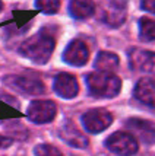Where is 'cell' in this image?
Wrapping results in <instances>:
<instances>
[{"label":"cell","mask_w":155,"mask_h":156,"mask_svg":"<svg viewBox=\"0 0 155 156\" xmlns=\"http://www.w3.org/2000/svg\"><path fill=\"white\" fill-rule=\"evenodd\" d=\"M104 20L110 27H120L126 19V2L124 0H108L102 9Z\"/></svg>","instance_id":"30bf717a"},{"label":"cell","mask_w":155,"mask_h":156,"mask_svg":"<svg viewBox=\"0 0 155 156\" xmlns=\"http://www.w3.org/2000/svg\"><path fill=\"white\" fill-rule=\"evenodd\" d=\"M57 107L53 101H34L28 107L27 115L32 122L46 124L54 120Z\"/></svg>","instance_id":"8992f818"},{"label":"cell","mask_w":155,"mask_h":156,"mask_svg":"<svg viewBox=\"0 0 155 156\" xmlns=\"http://www.w3.org/2000/svg\"><path fill=\"white\" fill-rule=\"evenodd\" d=\"M60 137L65 140V142L73 146V147H78V149H83L88 146V139L83 134H82L79 129H76L73 122L66 121L63 126H61L60 131H59Z\"/></svg>","instance_id":"7c38bea8"},{"label":"cell","mask_w":155,"mask_h":156,"mask_svg":"<svg viewBox=\"0 0 155 156\" xmlns=\"http://www.w3.org/2000/svg\"><path fill=\"white\" fill-rule=\"evenodd\" d=\"M105 146L110 152L119 156H133L138 152V142L130 133L117 131L105 140Z\"/></svg>","instance_id":"3957f363"},{"label":"cell","mask_w":155,"mask_h":156,"mask_svg":"<svg viewBox=\"0 0 155 156\" xmlns=\"http://www.w3.org/2000/svg\"><path fill=\"white\" fill-rule=\"evenodd\" d=\"M111 122H113V117L104 108L89 109L82 117V124H83L85 130L92 134H98V133L104 131L110 127Z\"/></svg>","instance_id":"5b68a950"},{"label":"cell","mask_w":155,"mask_h":156,"mask_svg":"<svg viewBox=\"0 0 155 156\" xmlns=\"http://www.w3.org/2000/svg\"><path fill=\"white\" fill-rule=\"evenodd\" d=\"M129 131L132 133L133 137H138L141 142L146 144L155 143V124L148 121V120H142V118H130L126 121Z\"/></svg>","instance_id":"52a82bcc"},{"label":"cell","mask_w":155,"mask_h":156,"mask_svg":"<svg viewBox=\"0 0 155 156\" xmlns=\"http://www.w3.org/2000/svg\"><path fill=\"white\" fill-rule=\"evenodd\" d=\"M54 45H56V40L53 35L47 31H40L38 34L22 42L19 53L37 64H44L50 60Z\"/></svg>","instance_id":"6da1fadb"},{"label":"cell","mask_w":155,"mask_h":156,"mask_svg":"<svg viewBox=\"0 0 155 156\" xmlns=\"http://www.w3.org/2000/svg\"><path fill=\"white\" fill-rule=\"evenodd\" d=\"M130 66L136 72L142 73H155V53L146 50H132L129 54Z\"/></svg>","instance_id":"ba28073f"},{"label":"cell","mask_w":155,"mask_h":156,"mask_svg":"<svg viewBox=\"0 0 155 156\" xmlns=\"http://www.w3.org/2000/svg\"><path fill=\"white\" fill-rule=\"evenodd\" d=\"M139 34L143 41H155V20L151 18H141Z\"/></svg>","instance_id":"2e32d148"},{"label":"cell","mask_w":155,"mask_h":156,"mask_svg":"<svg viewBox=\"0 0 155 156\" xmlns=\"http://www.w3.org/2000/svg\"><path fill=\"white\" fill-rule=\"evenodd\" d=\"M35 156H61V152L57 147H54L53 144H38L34 149Z\"/></svg>","instance_id":"ac0fdd59"},{"label":"cell","mask_w":155,"mask_h":156,"mask_svg":"<svg viewBox=\"0 0 155 156\" xmlns=\"http://www.w3.org/2000/svg\"><path fill=\"white\" fill-rule=\"evenodd\" d=\"M94 2L92 0H70L69 12L76 19H87L94 15Z\"/></svg>","instance_id":"9a60e30c"},{"label":"cell","mask_w":155,"mask_h":156,"mask_svg":"<svg viewBox=\"0 0 155 156\" xmlns=\"http://www.w3.org/2000/svg\"><path fill=\"white\" fill-rule=\"evenodd\" d=\"M12 144V140L9 137H5V136H0V149H5L7 146Z\"/></svg>","instance_id":"ffe728a7"},{"label":"cell","mask_w":155,"mask_h":156,"mask_svg":"<svg viewBox=\"0 0 155 156\" xmlns=\"http://www.w3.org/2000/svg\"><path fill=\"white\" fill-rule=\"evenodd\" d=\"M89 58V50L85 42L79 40L72 41L63 53V60L72 66H83Z\"/></svg>","instance_id":"9c48e42d"},{"label":"cell","mask_w":155,"mask_h":156,"mask_svg":"<svg viewBox=\"0 0 155 156\" xmlns=\"http://www.w3.org/2000/svg\"><path fill=\"white\" fill-rule=\"evenodd\" d=\"M7 86H10L12 89L22 92V94H27V95H41L44 94V83L35 77V76H29V75H12L5 77Z\"/></svg>","instance_id":"277c9868"},{"label":"cell","mask_w":155,"mask_h":156,"mask_svg":"<svg viewBox=\"0 0 155 156\" xmlns=\"http://www.w3.org/2000/svg\"><path fill=\"white\" fill-rule=\"evenodd\" d=\"M2 7H3V5H2V0H0V10H2Z\"/></svg>","instance_id":"44dd1931"},{"label":"cell","mask_w":155,"mask_h":156,"mask_svg":"<svg viewBox=\"0 0 155 156\" xmlns=\"http://www.w3.org/2000/svg\"><path fill=\"white\" fill-rule=\"evenodd\" d=\"M141 7L143 10L155 15V0H141Z\"/></svg>","instance_id":"d6986e66"},{"label":"cell","mask_w":155,"mask_h":156,"mask_svg":"<svg viewBox=\"0 0 155 156\" xmlns=\"http://www.w3.org/2000/svg\"><path fill=\"white\" fill-rule=\"evenodd\" d=\"M119 67V55L110 51H101L97 55L95 60V69L97 72H102V73H114Z\"/></svg>","instance_id":"5bb4252c"},{"label":"cell","mask_w":155,"mask_h":156,"mask_svg":"<svg viewBox=\"0 0 155 156\" xmlns=\"http://www.w3.org/2000/svg\"><path fill=\"white\" fill-rule=\"evenodd\" d=\"M135 98L142 104L155 108V80L152 79H142L135 86Z\"/></svg>","instance_id":"4fadbf2b"},{"label":"cell","mask_w":155,"mask_h":156,"mask_svg":"<svg viewBox=\"0 0 155 156\" xmlns=\"http://www.w3.org/2000/svg\"><path fill=\"white\" fill-rule=\"evenodd\" d=\"M35 6L41 12L47 15H53L60 7V0H35Z\"/></svg>","instance_id":"e0dca14e"},{"label":"cell","mask_w":155,"mask_h":156,"mask_svg":"<svg viewBox=\"0 0 155 156\" xmlns=\"http://www.w3.org/2000/svg\"><path fill=\"white\" fill-rule=\"evenodd\" d=\"M54 90L57 95L65 99H72L79 92V85L76 82V77L68 73H60L54 79Z\"/></svg>","instance_id":"8fae6325"},{"label":"cell","mask_w":155,"mask_h":156,"mask_svg":"<svg viewBox=\"0 0 155 156\" xmlns=\"http://www.w3.org/2000/svg\"><path fill=\"white\" fill-rule=\"evenodd\" d=\"M87 85L91 95L97 98H114L119 95L121 88V82L117 76L102 72H94L88 75Z\"/></svg>","instance_id":"7a4b0ae2"}]
</instances>
